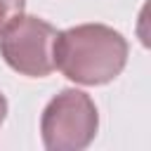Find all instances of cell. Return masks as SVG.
<instances>
[{
	"label": "cell",
	"instance_id": "obj_1",
	"mask_svg": "<svg viewBox=\"0 0 151 151\" xmlns=\"http://www.w3.org/2000/svg\"><path fill=\"white\" fill-rule=\"evenodd\" d=\"M54 33L47 24L40 21H17L2 40V52L14 68L26 73H47L52 68L50 50L54 45Z\"/></svg>",
	"mask_w": 151,
	"mask_h": 151
},
{
	"label": "cell",
	"instance_id": "obj_2",
	"mask_svg": "<svg viewBox=\"0 0 151 151\" xmlns=\"http://www.w3.org/2000/svg\"><path fill=\"white\" fill-rule=\"evenodd\" d=\"M21 5L24 0H0V28L9 26L17 19V14L21 12Z\"/></svg>",
	"mask_w": 151,
	"mask_h": 151
}]
</instances>
